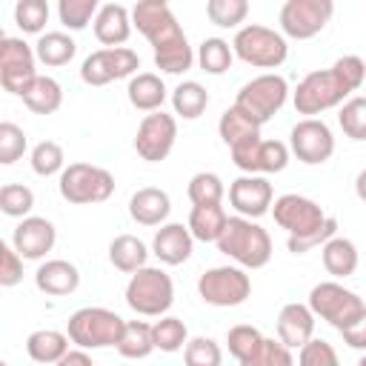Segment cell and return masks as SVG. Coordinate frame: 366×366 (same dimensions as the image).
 Here are the masks:
<instances>
[{
    "label": "cell",
    "instance_id": "obj_1",
    "mask_svg": "<svg viewBox=\"0 0 366 366\" xmlns=\"http://www.w3.org/2000/svg\"><path fill=\"white\" fill-rule=\"evenodd\" d=\"M132 23L134 29L152 43L154 49V66L166 74H183L192 69V63L197 60L186 31L180 29L174 11L166 3H149V0H137L132 9Z\"/></svg>",
    "mask_w": 366,
    "mask_h": 366
},
{
    "label": "cell",
    "instance_id": "obj_2",
    "mask_svg": "<svg viewBox=\"0 0 366 366\" xmlns=\"http://www.w3.org/2000/svg\"><path fill=\"white\" fill-rule=\"evenodd\" d=\"M363 80H366V63L357 54H343L329 69L309 71L297 83L292 103H295L297 114L315 117V114H323V112L340 106L346 97H352V92H357L363 86Z\"/></svg>",
    "mask_w": 366,
    "mask_h": 366
},
{
    "label": "cell",
    "instance_id": "obj_3",
    "mask_svg": "<svg viewBox=\"0 0 366 366\" xmlns=\"http://www.w3.org/2000/svg\"><path fill=\"white\" fill-rule=\"evenodd\" d=\"M272 217L280 229H286V249L292 254H306L309 249L323 246L332 234H337V220L303 194H280L272 203Z\"/></svg>",
    "mask_w": 366,
    "mask_h": 366
},
{
    "label": "cell",
    "instance_id": "obj_4",
    "mask_svg": "<svg viewBox=\"0 0 366 366\" xmlns=\"http://www.w3.org/2000/svg\"><path fill=\"white\" fill-rule=\"evenodd\" d=\"M217 249L243 269H263L272 260L269 232L260 223H254V217H243V214L226 220V229L217 237Z\"/></svg>",
    "mask_w": 366,
    "mask_h": 366
},
{
    "label": "cell",
    "instance_id": "obj_5",
    "mask_svg": "<svg viewBox=\"0 0 366 366\" xmlns=\"http://www.w3.org/2000/svg\"><path fill=\"white\" fill-rule=\"evenodd\" d=\"M174 303V283L157 266H143L132 272L126 283V306L143 317H160Z\"/></svg>",
    "mask_w": 366,
    "mask_h": 366
},
{
    "label": "cell",
    "instance_id": "obj_6",
    "mask_svg": "<svg viewBox=\"0 0 366 366\" xmlns=\"http://www.w3.org/2000/svg\"><path fill=\"white\" fill-rule=\"evenodd\" d=\"M123 326H126V320L117 312L103 309V306H83L69 317L66 335L71 337L74 346L106 349V346H117Z\"/></svg>",
    "mask_w": 366,
    "mask_h": 366
},
{
    "label": "cell",
    "instance_id": "obj_7",
    "mask_svg": "<svg viewBox=\"0 0 366 366\" xmlns=\"http://www.w3.org/2000/svg\"><path fill=\"white\" fill-rule=\"evenodd\" d=\"M232 49H234V57H240L243 63L254 69H277L289 57L286 34L269 26H260V23L240 26L232 40Z\"/></svg>",
    "mask_w": 366,
    "mask_h": 366
},
{
    "label": "cell",
    "instance_id": "obj_8",
    "mask_svg": "<svg viewBox=\"0 0 366 366\" xmlns=\"http://www.w3.org/2000/svg\"><path fill=\"white\" fill-rule=\"evenodd\" d=\"M309 309L315 312V317L326 320L332 329H346L352 326L363 312H366V303L357 292L346 289L343 283L337 280H323L317 286H312L309 292Z\"/></svg>",
    "mask_w": 366,
    "mask_h": 366
},
{
    "label": "cell",
    "instance_id": "obj_9",
    "mask_svg": "<svg viewBox=\"0 0 366 366\" xmlns=\"http://www.w3.org/2000/svg\"><path fill=\"white\" fill-rule=\"evenodd\" d=\"M60 197L74 206L103 203L114 194V177L109 169L94 163H69L60 172Z\"/></svg>",
    "mask_w": 366,
    "mask_h": 366
},
{
    "label": "cell",
    "instance_id": "obj_10",
    "mask_svg": "<svg viewBox=\"0 0 366 366\" xmlns=\"http://www.w3.org/2000/svg\"><path fill=\"white\" fill-rule=\"evenodd\" d=\"M197 295L203 303L217 309H232L249 300L252 280L243 272V266H212L197 280Z\"/></svg>",
    "mask_w": 366,
    "mask_h": 366
},
{
    "label": "cell",
    "instance_id": "obj_11",
    "mask_svg": "<svg viewBox=\"0 0 366 366\" xmlns=\"http://www.w3.org/2000/svg\"><path fill=\"white\" fill-rule=\"evenodd\" d=\"M286 97H289L286 77H280L274 71H266V74H257V77H252L249 83L240 86V92L234 97V106H240L257 123H269L283 109Z\"/></svg>",
    "mask_w": 366,
    "mask_h": 366
},
{
    "label": "cell",
    "instance_id": "obj_12",
    "mask_svg": "<svg viewBox=\"0 0 366 366\" xmlns=\"http://www.w3.org/2000/svg\"><path fill=\"white\" fill-rule=\"evenodd\" d=\"M140 69V57L129 46H106L92 51L80 66V80L86 86H109L112 80L132 77Z\"/></svg>",
    "mask_w": 366,
    "mask_h": 366
},
{
    "label": "cell",
    "instance_id": "obj_13",
    "mask_svg": "<svg viewBox=\"0 0 366 366\" xmlns=\"http://www.w3.org/2000/svg\"><path fill=\"white\" fill-rule=\"evenodd\" d=\"M335 14V0H286L280 9V31L292 40L320 34Z\"/></svg>",
    "mask_w": 366,
    "mask_h": 366
},
{
    "label": "cell",
    "instance_id": "obj_14",
    "mask_svg": "<svg viewBox=\"0 0 366 366\" xmlns=\"http://www.w3.org/2000/svg\"><path fill=\"white\" fill-rule=\"evenodd\" d=\"M37 51L23 37H3L0 40V83L11 94H23L29 83L37 77Z\"/></svg>",
    "mask_w": 366,
    "mask_h": 366
},
{
    "label": "cell",
    "instance_id": "obj_15",
    "mask_svg": "<svg viewBox=\"0 0 366 366\" xmlns=\"http://www.w3.org/2000/svg\"><path fill=\"white\" fill-rule=\"evenodd\" d=\"M177 140V120L172 114H166L163 109L149 112L134 134V152L146 160V163H160L172 154Z\"/></svg>",
    "mask_w": 366,
    "mask_h": 366
},
{
    "label": "cell",
    "instance_id": "obj_16",
    "mask_svg": "<svg viewBox=\"0 0 366 366\" xmlns=\"http://www.w3.org/2000/svg\"><path fill=\"white\" fill-rule=\"evenodd\" d=\"M289 149L300 163L320 166L335 154V134L323 120L303 117L289 132Z\"/></svg>",
    "mask_w": 366,
    "mask_h": 366
},
{
    "label": "cell",
    "instance_id": "obj_17",
    "mask_svg": "<svg viewBox=\"0 0 366 366\" xmlns=\"http://www.w3.org/2000/svg\"><path fill=\"white\" fill-rule=\"evenodd\" d=\"M232 152V163L240 169V172H249V174H272V172H283L286 163H289V146L280 143V140H263V137H254L249 143H240Z\"/></svg>",
    "mask_w": 366,
    "mask_h": 366
},
{
    "label": "cell",
    "instance_id": "obj_18",
    "mask_svg": "<svg viewBox=\"0 0 366 366\" xmlns=\"http://www.w3.org/2000/svg\"><path fill=\"white\" fill-rule=\"evenodd\" d=\"M272 200H274V192L263 174L246 172L229 186V203L243 217H263L266 212H272Z\"/></svg>",
    "mask_w": 366,
    "mask_h": 366
},
{
    "label": "cell",
    "instance_id": "obj_19",
    "mask_svg": "<svg viewBox=\"0 0 366 366\" xmlns=\"http://www.w3.org/2000/svg\"><path fill=\"white\" fill-rule=\"evenodd\" d=\"M57 240V232H54V223L46 220V217H34V214H26L20 217L14 234H11V243L14 249L26 257V260H40L51 252Z\"/></svg>",
    "mask_w": 366,
    "mask_h": 366
},
{
    "label": "cell",
    "instance_id": "obj_20",
    "mask_svg": "<svg viewBox=\"0 0 366 366\" xmlns=\"http://www.w3.org/2000/svg\"><path fill=\"white\" fill-rule=\"evenodd\" d=\"M194 249V234L183 223H160L152 240V252L163 266H180L192 257Z\"/></svg>",
    "mask_w": 366,
    "mask_h": 366
},
{
    "label": "cell",
    "instance_id": "obj_21",
    "mask_svg": "<svg viewBox=\"0 0 366 366\" xmlns=\"http://www.w3.org/2000/svg\"><path fill=\"white\" fill-rule=\"evenodd\" d=\"M34 286H37L43 295L66 297V295L77 292V286H80V272H77L74 263H69V260H63V257H54V260L40 263V269L34 272Z\"/></svg>",
    "mask_w": 366,
    "mask_h": 366
},
{
    "label": "cell",
    "instance_id": "obj_22",
    "mask_svg": "<svg viewBox=\"0 0 366 366\" xmlns=\"http://www.w3.org/2000/svg\"><path fill=\"white\" fill-rule=\"evenodd\" d=\"M315 335V312L309 303H286L277 315V337L289 349H300Z\"/></svg>",
    "mask_w": 366,
    "mask_h": 366
},
{
    "label": "cell",
    "instance_id": "obj_23",
    "mask_svg": "<svg viewBox=\"0 0 366 366\" xmlns=\"http://www.w3.org/2000/svg\"><path fill=\"white\" fill-rule=\"evenodd\" d=\"M92 26H94L97 43H103V46H123V43L129 40L134 23H132V11H129L126 6H120V3H106V6H100V11L94 14Z\"/></svg>",
    "mask_w": 366,
    "mask_h": 366
},
{
    "label": "cell",
    "instance_id": "obj_24",
    "mask_svg": "<svg viewBox=\"0 0 366 366\" xmlns=\"http://www.w3.org/2000/svg\"><path fill=\"white\" fill-rule=\"evenodd\" d=\"M172 212V200L157 186H143L129 200V214L140 226H160Z\"/></svg>",
    "mask_w": 366,
    "mask_h": 366
},
{
    "label": "cell",
    "instance_id": "obj_25",
    "mask_svg": "<svg viewBox=\"0 0 366 366\" xmlns=\"http://www.w3.org/2000/svg\"><path fill=\"white\" fill-rule=\"evenodd\" d=\"M260 126L263 123H257L252 114H246L240 106H229L223 114H220V120H217V134H220V140L229 146V149H234V146H240V143H249V140H254V137H260Z\"/></svg>",
    "mask_w": 366,
    "mask_h": 366
},
{
    "label": "cell",
    "instance_id": "obj_26",
    "mask_svg": "<svg viewBox=\"0 0 366 366\" xmlns=\"http://www.w3.org/2000/svg\"><path fill=\"white\" fill-rule=\"evenodd\" d=\"M126 94H129V103H132L137 112H157V109H163V103H166V86H163V80H160L157 74H152V71H137V74H132Z\"/></svg>",
    "mask_w": 366,
    "mask_h": 366
},
{
    "label": "cell",
    "instance_id": "obj_27",
    "mask_svg": "<svg viewBox=\"0 0 366 366\" xmlns=\"http://www.w3.org/2000/svg\"><path fill=\"white\" fill-rule=\"evenodd\" d=\"M226 220H229V214L223 212L220 203H194L192 212H189V223L186 226L192 229L194 240L217 243V237L226 229Z\"/></svg>",
    "mask_w": 366,
    "mask_h": 366
},
{
    "label": "cell",
    "instance_id": "obj_28",
    "mask_svg": "<svg viewBox=\"0 0 366 366\" xmlns=\"http://www.w3.org/2000/svg\"><path fill=\"white\" fill-rule=\"evenodd\" d=\"M320 260H323V269H326L332 277H349V274H355V269H357V246H355L349 237L332 234V237L320 246Z\"/></svg>",
    "mask_w": 366,
    "mask_h": 366
},
{
    "label": "cell",
    "instance_id": "obj_29",
    "mask_svg": "<svg viewBox=\"0 0 366 366\" xmlns=\"http://www.w3.org/2000/svg\"><path fill=\"white\" fill-rule=\"evenodd\" d=\"M20 97H23V103H26V109L34 112V114H54V112L63 106V89H60V83H57L54 77H49V74H37Z\"/></svg>",
    "mask_w": 366,
    "mask_h": 366
},
{
    "label": "cell",
    "instance_id": "obj_30",
    "mask_svg": "<svg viewBox=\"0 0 366 366\" xmlns=\"http://www.w3.org/2000/svg\"><path fill=\"white\" fill-rule=\"evenodd\" d=\"M69 340L71 337L57 329H37L26 337V352L34 363H60L69 352Z\"/></svg>",
    "mask_w": 366,
    "mask_h": 366
},
{
    "label": "cell",
    "instance_id": "obj_31",
    "mask_svg": "<svg viewBox=\"0 0 366 366\" xmlns=\"http://www.w3.org/2000/svg\"><path fill=\"white\" fill-rule=\"evenodd\" d=\"M109 260H112V266H114L117 272L132 274V272H137V269L146 266L149 249H146V243H143L140 237H134V234H117V237L109 243Z\"/></svg>",
    "mask_w": 366,
    "mask_h": 366
},
{
    "label": "cell",
    "instance_id": "obj_32",
    "mask_svg": "<svg viewBox=\"0 0 366 366\" xmlns=\"http://www.w3.org/2000/svg\"><path fill=\"white\" fill-rule=\"evenodd\" d=\"M123 357H129V360H143V357H149L157 346H154V335H152V323H146V320H126V326H123V335H120V340H117V346H114Z\"/></svg>",
    "mask_w": 366,
    "mask_h": 366
},
{
    "label": "cell",
    "instance_id": "obj_33",
    "mask_svg": "<svg viewBox=\"0 0 366 366\" xmlns=\"http://www.w3.org/2000/svg\"><path fill=\"white\" fill-rule=\"evenodd\" d=\"M34 51H37V60L43 66H66L71 63V57L77 54V43L66 34V31H46L40 34V40L34 43Z\"/></svg>",
    "mask_w": 366,
    "mask_h": 366
},
{
    "label": "cell",
    "instance_id": "obj_34",
    "mask_svg": "<svg viewBox=\"0 0 366 366\" xmlns=\"http://www.w3.org/2000/svg\"><path fill=\"white\" fill-rule=\"evenodd\" d=\"M209 106V92L197 83V80H183L174 92H172V109L174 114H180L183 120H194L206 112Z\"/></svg>",
    "mask_w": 366,
    "mask_h": 366
},
{
    "label": "cell",
    "instance_id": "obj_35",
    "mask_svg": "<svg viewBox=\"0 0 366 366\" xmlns=\"http://www.w3.org/2000/svg\"><path fill=\"white\" fill-rule=\"evenodd\" d=\"M226 343H229V355L240 366H252V360H254V355H257V349L263 343V335H260V329H254L249 323H237V326L229 329Z\"/></svg>",
    "mask_w": 366,
    "mask_h": 366
},
{
    "label": "cell",
    "instance_id": "obj_36",
    "mask_svg": "<svg viewBox=\"0 0 366 366\" xmlns=\"http://www.w3.org/2000/svg\"><path fill=\"white\" fill-rule=\"evenodd\" d=\"M234 60V49L223 40V37H206L197 49V66L206 71V74H223L229 71Z\"/></svg>",
    "mask_w": 366,
    "mask_h": 366
},
{
    "label": "cell",
    "instance_id": "obj_37",
    "mask_svg": "<svg viewBox=\"0 0 366 366\" xmlns=\"http://www.w3.org/2000/svg\"><path fill=\"white\" fill-rule=\"evenodd\" d=\"M152 335H154V346L160 352H180L186 343H189V329L180 317H172V315H160L157 323H152Z\"/></svg>",
    "mask_w": 366,
    "mask_h": 366
},
{
    "label": "cell",
    "instance_id": "obj_38",
    "mask_svg": "<svg viewBox=\"0 0 366 366\" xmlns=\"http://www.w3.org/2000/svg\"><path fill=\"white\" fill-rule=\"evenodd\" d=\"M97 11L100 0H57V17L69 31H83Z\"/></svg>",
    "mask_w": 366,
    "mask_h": 366
},
{
    "label": "cell",
    "instance_id": "obj_39",
    "mask_svg": "<svg viewBox=\"0 0 366 366\" xmlns=\"http://www.w3.org/2000/svg\"><path fill=\"white\" fill-rule=\"evenodd\" d=\"M249 14V0H206V17L220 29H240Z\"/></svg>",
    "mask_w": 366,
    "mask_h": 366
},
{
    "label": "cell",
    "instance_id": "obj_40",
    "mask_svg": "<svg viewBox=\"0 0 366 366\" xmlns=\"http://www.w3.org/2000/svg\"><path fill=\"white\" fill-rule=\"evenodd\" d=\"M337 123L349 140H366V97H346L340 103Z\"/></svg>",
    "mask_w": 366,
    "mask_h": 366
},
{
    "label": "cell",
    "instance_id": "obj_41",
    "mask_svg": "<svg viewBox=\"0 0 366 366\" xmlns=\"http://www.w3.org/2000/svg\"><path fill=\"white\" fill-rule=\"evenodd\" d=\"M31 169H34V174H40V177L60 174V172L66 169L63 146L54 143V140H40V143L31 149Z\"/></svg>",
    "mask_w": 366,
    "mask_h": 366
},
{
    "label": "cell",
    "instance_id": "obj_42",
    "mask_svg": "<svg viewBox=\"0 0 366 366\" xmlns=\"http://www.w3.org/2000/svg\"><path fill=\"white\" fill-rule=\"evenodd\" d=\"M14 23L23 34H43L49 23V3L46 0H17Z\"/></svg>",
    "mask_w": 366,
    "mask_h": 366
},
{
    "label": "cell",
    "instance_id": "obj_43",
    "mask_svg": "<svg viewBox=\"0 0 366 366\" xmlns=\"http://www.w3.org/2000/svg\"><path fill=\"white\" fill-rule=\"evenodd\" d=\"M34 209V192L23 183H6L0 189V212L6 217H26Z\"/></svg>",
    "mask_w": 366,
    "mask_h": 366
},
{
    "label": "cell",
    "instance_id": "obj_44",
    "mask_svg": "<svg viewBox=\"0 0 366 366\" xmlns=\"http://www.w3.org/2000/svg\"><path fill=\"white\" fill-rule=\"evenodd\" d=\"M186 194H189L192 203H220L223 194H226V186L214 172H197L189 180Z\"/></svg>",
    "mask_w": 366,
    "mask_h": 366
},
{
    "label": "cell",
    "instance_id": "obj_45",
    "mask_svg": "<svg viewBox=\"0 0 366 366\" xmlns=\"http://www.w3.org/2000/svg\"><path fill=\"white\" fill-rule=\"evenodd\" d=\"M26 146H29L26 132H23L17 123L3 120V123H0V163H3V166H11L14 160L23 157Z\"/></svg>",
    "mask_w": 366,
    "mask_h": 366
},
{
    "label": "cell",
    "instance_id": "obj_46",
    "mask_svg": "<svg viewBox=\"0 0 366 366\" xmlns=\"http://www.w3.org/2000/svg\"><path fill=\"white\" fill-rule=\"evenodd\" d=\"M183 360L189 366H220L223 352L212 337H189V343L183 346Z\"/></svg>",
    "mask_w": 366,
    "mask_h": 366
},
{
    "label": "cell",
    "instance_id": "obj_47",
    "mask_svg": "<svg viewBox=\"0 0 366 366\" xmlns=\"http://www.w3.org/2000/svg\"><path fill=\"white\" fill-rule=\"evenodd\" d=\"M297 363H300V366H337V352L332 349L329 340L309 337V340L297 349Z\"/></svg>",
    "mask_w": 366,
    "mask_h": 366
},
{
    "label": "cell",
    "instance_id": "obj_48",
    "mask_svg": "<svg viewBox=\"0 0 366 366\" xmlns=\"http://www.w3.org/2000/svg\"><path fill=\"white\" fill-rule=\"evenodd\" d=\"M23 254L14 249V243H0V286L11 289L23 280Z\"/></svg>",
    "mask_w": 366,
    "mask_h": 366
},
{
    "label": "cell",
    "instance_id": "obj_49",
    "mask_svg": "<svg viewBox=\"0 0 366 366\" xmlns=\"http://www.w3.org/2000/svg\"><path fill=\"white\" fill-rule=\"evenodd\" d=\"M295 363V355H292V349L277 337H263V343H260V349H257V355H254V360H252V366H292Z\"/></svg>",
    "mask_w": 366,
    "mask_h": 366
},
{
    "label": "cell",
    "instance_id": "obj_50",
    "mask_svg": "<svg viewBox=\"0 0 366 366\" xmlns=\"http://www.w3.org/2000/svg\"><path fill=\"white\" fill-rule=\"evenodd\" d=\"M340 335H343V343H346L349 349H360V352H366V312H363L352 326L340 329Z\"/></svg>",
    "mask_w": 366,
    "mask_h": 366
},
{
    "label": "cell",
    "instance_id": "obj_51",
    "mask_svg": "<svg viewBox=\"0 0 366 366\" xmlns=\"http://www.w3.org/2000/svg\"><path fill=\"white\" fill-rule=\"evenodd\" d=\"M60 366H92V355H89V349H83V346L69 349V352L63 355Z\"/></svg>",
    "mask_w": 366,
    "mask_h": 366
},
{
    "label": "cell",
    "instance_id": "obj_52",
    "mask_svg": "<svg viewBox=\"0 0 366 366\" xmlns=\"http://www.w3.org/2000/svg\"><path fill=\"white\" fill-rule=\"evenodd\" d=\"M355 194L366 203V169H363V172H357V177H355Z\"/></svg>",
    "mask_w": 366,
    "mask_h": 366
},
{
    "label": "cell",
    "instance_id": "obj_53",
    "mask_svg": "<svg viewBox=\"0 0 366 366\" xmlns=\"http://www.w3.org/2000/svg\"><path fill=\"white\" fill-rule=\"evenodd\" d=\"M149 3H166L169 6V0H149Z\"/></svg>",
    "mask_w": 366,
    "mask_h": 366
},
{
    "label": "cell",
    "instance_id": "obj_54",
    "mask_svg": "<svg viewBox=\"0 0 366 366\" xmlns=\"http://www.w3.org/2000/svg\"><path fill=\"white\" fill-rule=\"evenodd\" d=\"M360 366H366V355H363V357H360Z\"/></svg>",
    "mask_w": 366,
    "mask_h": 366
}]
</instances>
